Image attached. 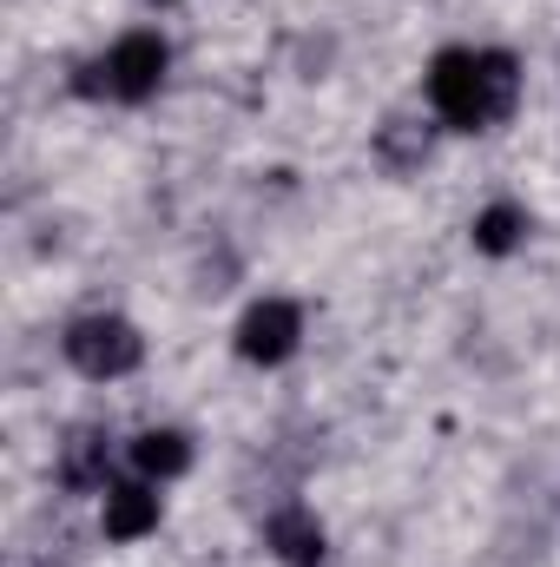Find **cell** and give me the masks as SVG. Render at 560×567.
<instances>
[{
	"instance_id": "obj_6",
	"label": "cell",
	"mask_w": 560,
	"mask_h": 567,
	"mask_svg": "<svg viewBox=\"0 0 560 567\" xmlns=\"http://www.w3.org/2000/svg\"><path fill=\"white\" fill-rule=\"evenodd\" d=\"M152 528H158V495H152L145 482L106 488V535H113V542H139Z\"/></svg>"
},
{
	"instance_id": "obj_4",
	"label": "cell",
	"mask_w": 560,
	"mask_h": 567,
	"mask_svg": "<svg viewBox=\"0 0 560 567\" xmlns=\"http://www.w3.org/2000/svg\"><path fill=\"white\" fill-rule=\"evenodd\" d=\"M297 337H303V310L283 303V297H271V303L245 310V323H238V357L271 370V363H283V357L297 350Z\"/></svg>"
},
{
	"instance_id": "obj_5",
	"label": "cell",
	"mask_w": 560,
	"mask_h": 567,
	"mask_svg": "<svg viewBox=\"0 0 560 567\" xmlns=\"http://www.w3.org/2000/svg\"><path fill=\"white\" fill-rule=\"evenodd\" d=\"M265 542H271L290 567H323V528H317L310 508H278V515L265 522Z\"/></svg>"
},
{
	"instance_id": "obj_1",
	"label": "cell",
	"mask_w": 560,
	"mask_h": 567,
	"mask_svg": "<svg viewBox=\"0 0 560 567\" xmlns=\"http://www.w3.org/2000/svg\"><path fill=\"white\" fill-rule=\"evenodd\" d=\"M515 93H521V66L515 53H468V47H448L435 53L428 66V106L442 126L455 133H481L495 120L515 113Z\"/></svg>"
},
{
	"instance_id": "obj_8",
	"label": "cell",
	"mask_w": 560,
	"mask_h": 567,
	"mask_svg": "<svg viewBox=\"0 0 560 567\" xmlns=\"http://www.w3.org/2000/svg\"><path fill=\"white\" fill-rule=\"evenodd\" d=\"M60 482H66V488H100V482H106V435H100V429H80V435L66 442Z\"/></svg>"
},
{
	"instance_id": "obj_3",
	"label": "cell",
	"mask_w": 560,
	"mask_h": 567,
	"mask_svg": "<svg viewBox=\"0 0 560 567\" xmlns=\"http://www.w3.org/2000/svg\"><path fill=\"white\" fill-rule=\"evenodd\" d=\"M139 357H145V337L126 317H80L66 330V363L80 377H93V383H113V377L139 370Z\"/></svg>"
},
{
	"instance_id": "obj_2",
	"label": "cell",
	"mask_w": 560,
	"mask_h": 567,
	"mask_svg": "<svg viewBox=\"0 0 560 567\" xmlns=\"http://www.w3.org/2000/svg\"><path fill=\"white\" fill-rule=\"evenodd\" d=\"M165 40L158 33H126V40H113L86 73H80V93H93V100H120V106H139L158 93V80H165Z\"/></svg>"
},
{
	"instance_id": "obj_9",
	"label": "cell",
	"mask_w": 560,
	"mask_h": 567,
	"mask_svg": "<svg viewBox=\"0 0 560 567\" xmlns=\"http://www.w3.org/2000/svg\"><path fill=\"white\" fill-rule=\"evenodd\" d=\"M521 238H528V212L521 205H488L475 218V251H488V258H508Z\"/></svg>"
},
{
	"instance_id": "obj_7",
	"label": "cell",
	"mask_w": 560,
	"mask_h": 567,
	"mask_svg": "<svg viewBox=\"0 0 560 567\" xmlns=\"http://www.w3.org/2000/svg\"><path fill=\"white\" fill-rule=\"evenodd\" d=\"M133 462H139L145 482H172V475L191 468V442L178 429H145L139 442H133Z\"/></svg>"
}]
</instances>
